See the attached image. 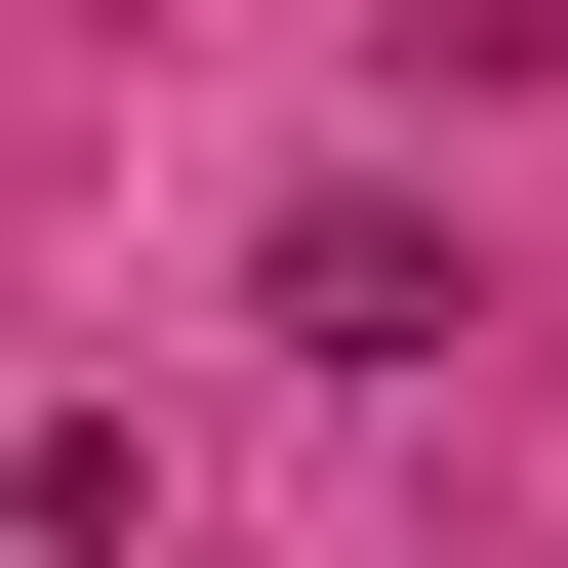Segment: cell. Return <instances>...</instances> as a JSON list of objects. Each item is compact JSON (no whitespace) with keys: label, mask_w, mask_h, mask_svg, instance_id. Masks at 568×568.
<instances>
[{"label":"cell","mask_w":568,"mask_h":568,"mask_svg":"<svg viewBox=\"0 0 568 568\" xmlns=\"http://www.w3.org/2000/svg\"><path fill=\"white\" fill-rule=\"evenodd\" d=\"M244 325H284V366H447L487 284H447V203H284V244H244Z\"/></svg>","instance_id":"6da1fadb"}]
</instances>
